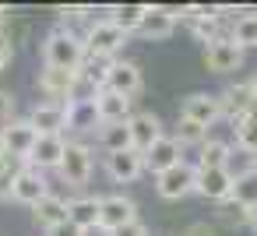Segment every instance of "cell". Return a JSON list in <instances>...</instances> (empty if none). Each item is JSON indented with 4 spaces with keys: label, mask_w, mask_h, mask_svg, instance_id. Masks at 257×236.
Segmentation results:
<instances>
[{
    "label": "cell",
    "mask_w": 257,
    "mask_h": 236,
    "mask_svg": "<svg viewBox=\"0 0 257 236\" xmlns=\"http://www.w3.org/2000/svg\"><path fill=\"white\" fill-rule=\"evenodd\" d=\"M85 60V39L71 29H53L43 43V64L57 71H78Z\"/></svg>",
    "instance_id": "obj_1"
},
{
    "label": "cell",
    "mask_w": 257,
    "mask_h": 236,
    "mask_svg": "<svg viewBox=\"0 0 257 236\" xmlns=\"http://www.w3.org/2000/svg\"><path fill=\"white\" fill-rule=\"evenodd\" d=\"M81 39H85V53H92V57H109V60H116V53L127 46V32L116 29L109 18H95V22L81 32Z\"/></svg>",
    "instance_id": "obj_2"
},
{
    "label": "cell",
    "mask_w": 257,
    "mask_h": 236,
    "mask_svg": "<svg viewBox=\"0 0 257 236\" xmlns=\"http://www.w3.org/2000/svg\"><path fill=\"white\" fill-rule=\"evenodd\" d=\"M92 166H95L92 148H88L85 141H67V152H64V159H60L57 173H60V180H64L67 187L85 190V187H88V180H92Z\"/></svg>",
    "instance_id": "obj_3"
},
{
    "label": "cell",
    "mask_w": 257,
    "mask_h": 236,
    "mask_svg": "<svg viewBox=\"0 0 257 236\" xmlns=\"http://www.w3.org/2000/svg\"><path fill=\"white\" fill-rule=\"evenodd\" d=\"M180 116L190 120V124H201V127L208 131V127H215V124L222 120V102H218V95H211V92H190V95L180 102Z\"/></svg>",
    "instance_id": "obj_4"
},
{
    "label": "cell",
    "mask_w": 257,
    "mask_h": 236,
    "mask_svg": "<svg viewBox=\"0 0 257 236\" xmlns=\"http://www.w3.org/2000/svg\"><path fill=\"white\" fill-rule=\"evenodd\" d=\"M194 183H197V169L190 162H180V166H173V169L155 176V190L166 201H180V197L194 194Z\"/></svg>",
    "instance_id": "obj_5"
},
{
    "label": "cell",
    "mask_w": 257,
    "mask_h": 236,
    "mask_svg": "<svg viewBox=\"0 0 257 236\" xmlns=\"http://www.w3.org/2000/svg\"><path fill=\"white\" fill-rule=\"evenodd\" d=\"M134 218H138V204L127 194H102L99 197V229L102 232H113Z\"/></svg>",
    "instance_id": "obj_6"
},
{
    "label": "cell",
    "mask_w": 257,
    "mask_h": 236,
    "mask_svg": "<svg viewBox=\"0 0 257 236\" xmlns=\"http://www.w3.org/2000/svg\"><path fill=\"white\" fill-rule=\"evenodd\" d=\"M36 138H39V131L29 124V120H11V124H4L0 127V148H4L11 159H29V152H32V145H36Z\"/></svg>",
    "instance_id": "obj_7"
},
{
    "label": "cell",
    "mask_w": 257,
    "mask_h": 236,
    "mask_svg": "<svg viewBox=\"0 0 257 236\" xmlns=\"http://www.w3.org/2000/svg\"><path fill=\"white\" fill-rule=\"evenodd\" d=\"M243 50L232 43V39H215L204 46V67L211 74H232V71H243Z\"/></svg>",
    "instance_id": "obj_8"
},
{
    "label": "cell",
    "mask_w": 257,
    "mask_h": 236,
    "mask_svg": "<svg viewBox=\"0 0 257 236\" xmlns=\"http://www.w3.org/2000/svg\"><path fill=\"white\" fill-rule=\"evenodd\" d=\"M64 152H67V138L64 134H39L36 145H32V152H29V159H25V166L39 169V173L57 169L60 159H64Z\"/></svg>",
    "instance_id": "obj_9"
},
{
    "label": "cell",
    "mask_w": 257,
    "mask_h": 236,
    "mask_svg": "<svg viewBox=\"0 0 257 236\" xmlns=\"http://www.w3.org/2000/svg\"><path fill=\"white\" fill-rule=\"evenodd\" d=\"M106 88L109 92H116V95H123V99H138L141 95V88H145V78H141V67L134 64V60H113V67H109V78H106Z\"/></svg>",
    "instance_id": "obj_10"
},
{
    "label": "cell",
    "mask_w": 257,
    "mask_h": 236,
    "mask_svg": "<svg viewBox=\"0 0 257 236\" xmlns=\"http://www.w3.org/2000/svg\"><path fill=\"white\" fill-rule=\"evenodd\" d=\"M197 169V166H194ZM194 194L222 204L225 197H232V173L229 166H218V169H197V183H194Z\"/></svg>",
    "instance_id": "obj_11"
},
{
    "label": "cell",
    "mask_w": 257,
    "mask_h": 236,
    "mask_svg": "<svg viewBox=\"0 0 257 236\" xmlns=\"http://www.w3.org/2000/svg\"><path fill=\"white\" fill-rule=\"evenodd\" d=\"M127 127H131V148L134 152H148L159 138H166V131H162V120L155 116V113H148V109H141V113H134L131 120H127Z\"/></svg>",
    "instance_id": "obj_12"
},
{
    "label": "cell",
    "mask_w": 257,
    "mask_h": 236,
    "mask_svg": "<svg viewBox=\"0 0 257 236\" xmlns=\"http://www.w3.org/2000/svg\"><path fill=\"white\" fill-rule=\"evenodd\" d=\"M53 190H50V183H46V173H39V169H22L18 173V180H15V187H11V201H18V204H39L43 197H50Z\"/></svg>",
    "instance_id": "obj_13"
},
{
    "label": "cell",
    "mask_w": 257,
    "mask_h": 236,
    "mask_svg": "<svg viewBox=\"0 0 257 236\" xmlns=\"http://www.w3.org/2000/svg\"><path fill=\"white\" fill-rule=\"evenodd\" d=\"M141 159H145V173L159 176V173H166V169H173V166L183 162V148L173 141V134H166V138H159Z\"/></svg>",
    "instance_id": "obj_14"
},
{
    "label": "cell",
    "mask_w": 257,
    "mask_h": 236,
    "mask_svg": "<svg viewBox=\"0 0 257 236\" xmlns=\"http://www.w3.org/2000/svg\"><path fill=\"white\" fill-rule=\"evenodd\" d=\"M95 116H99V127H106V124H127L134 116V99H123V95L102 88L95 95Z\"/></svg>",
    "instance_id": "obj_15"
},
{
    "label": "cell",
    "mask_w": 257,
    "mask_h": 236,
    "mask_svg": "<svg viewBox=\"0 0 257 236\" xmlns=\"http://www.w3.org/2000/svg\"><path fill=\"white\" fill-rule=\"evenodd\" d=\"M25 120L39 134H64L67 131V102H36Z\"/></svg>",
    "instance_id": "obj_16"
},
{
    "label": "cell",
    "mask_w": 257,
    "mask_h": 236,
    "mask_svg": "<svg viewBox=\"0 0 257 236\" xmlns=\"http://www.w3.org/2000/svg\"><path fill=\"white\" fill-rule=\"evenodd\" d=\"M173 32H176V11L173 8H152L148 4V11H145V18L138 25V36L159 43V39H169Z\"/></svg>",
    "instance_id": "obj_17"
},
{
    "label": "cell",
    "mask_w": 257,
    "mask_h": 236,
    "mask_svg": "<svg viewBox=\"0 0 257 236\" xmlns=\"http://www.w3.org/2000/svg\"><path fill=\"white\" fill-rule=\"evenodd\" d=\"M106 173H109L113 183H134V180L145 173V159H141V152H134V148L113 152V155H106Z\"/></svg>",
    "instance_id": "obj_18"
},
{
    "label": "cell",
    "mask_w": 257,
    "mask_h": 236,
    "mask_svg": "<svg viewBox=\"0 0 257 236\" xmlns=\"http://www.w3.org/2000/svg\"><path fill=\"white\" fill-rule=\"evenodd\" d=\"M78 71H57V67H43L39 71V92L46 95V102H67L71 88H74Z\"/></svg>",
    "instance_id": "obj_19"
},
{
    "label": "cell",
    "mask_w": 257,
    "mask_h": 236,
    "mask_svg": "<svg viewBox=\"0 0 257 236\" xmlns=\"http://www.w3.org/2000/svg\"><path fill=\"white\" fill-rule=\"evenodd\" d=\"M218 102H222V116H225L229 124L239 120V116H246L250 109H257V106H253V92H250V78L229 85V88L218 95Z\"/></svg>",
    "instance_id": "obj_20"
},
{
    "label": "cell",
    "mask_w": 257,
    "mask_h": 236,
    "mask_svg": "<svg viewBox=\"0 0 257 236\" xmlns=\"http://www.w3.org/2000/svg\"><path fill=\"white\" fill-rule=\"evenodd\" d=\"M67 222L78 225L81 232L99 229V197H92V194H78V197H71V201H67Z\"/></svg>",
    "instance_id": "obj_21"
},
{
    "label": "cell",
    "mask_w": 257,
    "mask_h": 236,
    "mask_svg": "<svg viewBox=\"0 0 257 236\" xmlns=\"http://www.w3.org/2000/svg\"><path fill=\"white\" fill-rule=\"evenodd\" d=\"M32 218L39 229H53V225H64L67 222V201L60 194H50L43 197L39 204H32Z\"/></svg>",
    "instance_id": "obj_22"
},
{
    "label": "cell",
    "mask_w": 257,
    "mask_h": 236,
    "mask_svg": "<svg viewBox=\"0 0 257 236\" xmlns=\"http://www.w3.org/2000/svg\"><path fill=\"white\" fill-rule=\"evenodd\" d=\"M67 131H74V134H95L99 131L95 102H67Z\"/></svg>",
    "instance_id": "obj_23"
},
{
    "label": "cell",
    "mask_w": 257,
    "mask_h": 236,
    "mask_svg": "<svg viewBox=\"0 0 257 236\" xmlns=\"http://www.w3.org/2000/svg\"><path fill=\"white\" fill-rule=\"evenodd\" d=\"M232 201H239L243 208H257V162L250 169L232 173Z\"/></svg>",
    "instance_id": "obj_24"
},
{
    "label": "cell",
    "mask_w": 257,
    "mask_h": 236,
    "mask_svg": "<svg viewBox=\"0 0 257 236\" xmlns=\"http://www.w3.org/2000/svg\"><path fill=\"white\" fill-rule=\"evenodd\" d=\"M232 134H236V148L243 155L257 159V109H250L239 120H232Z\"/></svg>",
    "instance_id": "obj_25"
},
{
    "label": "cell",
    "mask_w": 257,
    "mask_h": 236,
    "mask_svg": "<svg viewBox=\"0 0 257 236\" xmlns=\"http://www.w3.org/2000/svg\"><path fill=\"white\" fill-rule=\"evenodd\" d=\"M95 141H99V148H102L106 155L127 152V148H131V127H127V124H106V127L95 131Z\"/></svg>",
    "instance_id": "obj_26"
},
{
    "label": "cell",
    "mask_w": 257,
    "mask_h": 236,
    "mask_svg": "<svg viewBox=\"0 0 257 236\" xmlns=\"http://www.w3.org/2000/svg\"><path fill=\"white\" fill-rule=\"evenodd\" d=\"M232 159V145L222 141V138H208L201 145V155H197V169H218V166H229Z\"/></svg>",
    "instance_id": "obj_27"
},
{
    "label": "cell",
    "mask_w": 257,
    "mask_h": 236,
    "mask_svg": "<svg viewBox=\"0 0 257 236\" xmlns=\"http://www.w3.org/2000/svg\"><path fill=\"white\" fill-rule=\"evenodd\" d=\"M145 11H148V4H116V8H109V15H106V18H109L116 29H123V32L131 36V32H138V25H141Z\"/></svg>",
    "instance_id": "obj_28"
},
{
    "label": "cell",
    "mask_w": 257,
    "mask_h": 236,
    "mask_svg": "<svg viewBox=\"0 0 257 236\" xmlns=\"http://www.w3.org/2000/svg\"><path fill=\"white\" fill-rule=\"evenodd\" d=\"M232 43L246 53V50H257V11H243L236 22H232Z\"/></svg>",
    "instance_id": "obj_29"
},
{
    "label": "cell",
    "mask_w": 257,
    "mask_h": 236,
    "mask_svg": "<svg viewBox=\"0 0 257 236\" xmlns=\"http://www.w3.org/2000/svg\"><path fill=\"white\" fill-rule=\"evenodd\" d=\"M173 141H176L180 148H190V145L201 148V145L208 141V131H204L201 124H190V120L180 116V120H176V131H173Z\"/></svg>",
    "instance_id": "obj_30"
},
{
    "label": "cell",
    "mask_w": 257,
    "mask_h": 236,
    "mask_svg": "<svg viewBox=\"0 0 257 236\" xmlns=\"http://www.w3.org/2000/svg\"><path fill=\"white\" fill-rule=\"evenodd\" d=\"M109 67H113V60L109 57H92V53H85V60H81V74L85 78H92L99 88H106V78H109Z\"/></svg>",
    "instance_id": "obj_31"
},
{
    "label": "cell",
    "mask_w": 257,
    "mask_h": 236,
    "mask_svg": "<svg viewBox=\"0 0 257 236\" xmlns=\"http://www.w3.org/2000/svg\"><path fill=\"white\" fill-rule=\"evenodd\" d=\"M218 215H222V222H229V225H250V208H243V204L232 201V197H225V201L218 204Z\"/></svg>",
    "instance_id": "obj_32"
},
{
    "label": "cell",
    "mask_w": 257,
    "mask_h": 236,
    "mask_svg": "<svg viewBox=\"0 0 257 236\" xmlns=\"http://www.w3.org/2000/svg\"><path fill=\"white\" fill-rule=\"evenodd\" d=\"M15 60V43H11V18L0 22V71H8V64Z\"/></svg>",
    "instance_id": "obj_33"
},
{
    "label": "cell",
    "mask_w": 257,
    "mask_h": 236,
    "mask_svg": "<svg viewBox=\"0 0 257 236\" xmlns=\"http://www.w3.org/2000/svg\"><path fill=\"white\" fill-rule=\"evenodd\" d=\"M22 169H25V162H18V159L0 169V201H11V187H15V180H18Z\"/></svg>",
    "instance_id": "obj_34"
},
{
    "label": "cell",
    "mask_w": 257,
    "mask_h": 236,
    "mask_svg": "<svg viewBox=\"0 0 257 236\" xmlns=\"http://www.w3.org/2000/svg\"><path fill=\"white\" fill-rule=\"evenodd\" d=\"M15 95L8 92V88H0V127H4V124H11L15 120Z\"/></svg>",
    "instance_id": "obj_35"
},
{
    "label": "cell",
    "mask_w": 257,
    "mask_h": 236,
    "mask_svg": "<svg viewBox=\"0 0 257 236\" xmlns=\"http://www.w3.org/2000/svg\"><path fill=\"white\" fill-rule=\"evenodd\" d=\"M109 236H148V225H145L141 218H134V222H127V225H120V229H113Z\"/></svg>",
    "instance_id": "obj_36"
},
{
    "label": "cell",
    "mask_w": 257,
    "mask_h": 236,
    "mask_svg": "<svg viewBox=\"0 0 257 236\" xmlns=\"http://www.w3.org/2000/svg\"><path fill=\"white\" fill-rule=\"evenodd\" d=\"M183 236H218V232H215V225H208V222H194V225L183 229Z\"/></svg>",
    "instance_id": "obj_37"
},
{
    "label": "cell",
    "mask_w": 257,
    "mask_h": 236,
    "mask_svg": "<svg viewBox=\"0 0 257 236\" xmlns=\"http://www.w3.org/2000/svg\"><path fill=\"white\" fill-rule=\"evenodd\" d=\"M46 236H85L78 225H71V222H64V225H53V229H46Z\"/></svg>",
    "instance_id": "obj_38"
},
{
    "label": "cell",
    "mask_w": 257,
    "mask_h": 236,
    "mask_svg": "<svg viewBox=\"0 0 257 236\" xmlns=\"http://www.w3.org/2000/svg\"><path fill=\"white\" fill-rule=\"evenodd\" d=\"M11 162H15V159H11V155H8L4 148H0V169H4V166H11ZM18 162H22V159H18Z\"/></svg>",
    "instance_id": "obj_39"
},
{
    "label": "cell",
    "mask_w": 257,
    "mask_h": 236,
    "mask_svg": "<svg viewBox=\"0 0 257 236\" xmlns=\"http://www.w3.org/2000/svg\"><path fill=\"white\" fill-rule=\"evenodd\" d=\"M250 92H253V106H257V74L250 78Z\"/></svg>",
    "instance_id": "obj_40"
},
{
    "label": "cell",
    "mask_w": 257,
    "mask_h": 236,
    "mask_svg": "<svg viewBox=\"0 0 257 236\" xmlns=\"http://www.w3.org/2000/svg\"><path fill=\"white\" fill-rule=\"evenodd\" d=\"M250 229H253V232H257V208H253V211H250Z\"/></svg>",
    "instance_id": "obj_41"
},
{
    "label": "cell",
    "mask_w": 257,
    "mask_h": 236,
    "mask_svg": "<svg viewBox=\"0 0 257 236\" xmlns=\"http://www.w3.org/2000/svg\"><path fill=\"white\" fill-rule=\"evenodd\" d=\"M253 162H257V159H253Z\"/></svg>",
    "instance_id": "obj_42"
}]
</instances>
